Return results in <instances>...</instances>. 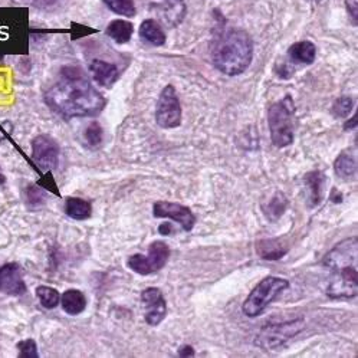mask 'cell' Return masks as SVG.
I'll use <instances>...</instances> for the list:
<instances>
[{
    "mask_svg": "<svg viewBox=\"0 0 358 358\" xmlns=\"http://www.w3.org/2000/svg\"><path fill=\"white\" fill-rule=\"evenodd\" d=\"M17 350H19L20 358H38L39 357L38 345H36L35 340H32V338L20 341L17 344Z\"/></svg>",
    "mask_w": 358,
    "mask_h": 358,
    "instance_id": "cell-28",
    "label": "cell"
},
{
    "mask_svg": "<svg viewBox=\"0 0 358 358\" xmlns=\"http://www.w3.org/2000/svg\"><path fill=\"white\" fill-rule=\"evenodd\" d=\"M90 71L92 73V78L101 87H113L120 76V71L114 64L95 59L90 65Z\"/></svg>",
    "mask_w": 358,
    "mask_h": 358,
    "instance_id": "cell-14",
    "label": "cell"
},
{
    "mask_svg": "<svg viewBox=\"0 0 358 358\" xmlns=\"http://www.w3.org/2000/svg\"><path fill=\"white\" fill-rule=\"evenodd\" d=\"M327 183V176L320 171H310L303 176V185L308 193V206L317 208L324 197V186Z\"/></svg>",
    "mask_w": 358,
    "mask_h": 358,
    "instance_id": "cell-13",
    "label": "cell"
},
{
    "mask_svg": "<svg viewBox=\"0 0 358 358\" xmlns=\"http://www.w3.org/2000/svg\"><path fill=\"white\" fill-rule=\"evenodd\" d=\"M31 2L39 6H49V5H54L57 0H31Z\"/></svg>",
    "mask_w": 358,
    "mask_h": 358,
    "instance_id": "cell-33",
    "label": "cell"
},
{
    "mask_svg": "<svg viewBox=\"0 0 358 358\" xmlns=\"http://www.w3.org/2000/svg\"><path fill=\"white\" fill-rule=\"evenodd\" d=\"M0 292L13 296L27 292L22 268L17 264H5L0 266Z\"/></svg>",
    "mask_w": 358,
    "mask_h": 358,
    "instance_id": "cell-12",
    "label": "cell"
},
{
    "mask_svg": "<svg viewBox=\"0 0 358 358\" xmlns=\"http://www.w3.org/2000/svg\"><path fill=\"white\" fill-rule=\"evenodd\" d=\"M253 58V42L248 32L230 28L215 41L212 59L215 66L229 76L243 73Z\"/></svg>",
    "mask_w": 358,
    "mask_h": 358,
    "instance_id": "cell-3",
    "label": "cell"
},
{
    "mask_svg": "<svg viewBox=\"0 0 358 358\" xmlns=\"http://www.w3.org/2000/svg\"><path fill=\"white\" fill-rule=\"evenodd\" d=\"M294 114L295 106L289 95L271 106L268 111V125L275 147L285 148L294 143Z\"/></svg>",
    "mask_w": 358,
    "mask_h": 358,
    "instance_id": "cell-5",
    "label": "cell"
},
{
    "mask_svg": "<svg viewBox=\"0 0 358 358\" xmlns=\"http://www.w3.org/2000/svg\"><path fill=\"white\" fill-rule=\"evenodd\" d=\"M288 199L282 192H276L275 196L262 206L264 215L269 222H278L280 217L284 216L287 208H288Z\"/></svg>",
    "mask_w": 358,
    "mask_h": 358,
    "instance_id": "cell-19",
    "label": "cell"
},
{
    "mask_svg": "<svg viewBox=\"0 0 358 358\" xmlns=\"http://www.w3.org/2000/svg\"><path fill=\"white\" fill-rule=\"evenodd\" d=\"M334 171L341 178H350L354 177L357 173V162L355 157L350 152H341L334 162Z\"/></svg>",
    "mask_w": 358,
    "mask_h": 358,
    "instance_id": "cell-23",
    "label": "cell"
},
{
    "mask_svg": "<svg viewBox=\"0 0 358 358\" xmlns=\"http://www.w3.org/2000/svg\"><path fill=\"white\" fill-rule=\"evenodd\" d=\"M65 213L71 219L75 220H85L90 219L92 215L91 203L80 199V197H68L65 201Z\"/></svg>",
    "mask_w": 358,
    "mask_h": 358,
    "instance_id": "cell-21",
    "label": "cell"
},
{
    "mask_svg": "<svg viewBox=\"0 0 358 358\" xmlns=\"http://www.w3.org/2000/svg\"><path fill=\"white\" fill-rule=\"evenodd\" d=\"M289 288V280L279 276H266L252 289L242 305V313L248 318L262 315L268 306Z\"/></svg>",
    "mask_w": 358,
    "mask_h": 358,
    "instance_id": "cell-4",
    "label": "cell"
},
{
    "mask_svg": "<svg viewBox=\"0 0 358 358\" xmlns=\"http://www.w3.org/2000/svg\"><path fill=\"white\" fill-rule=\"evenodd\" d=\"M85 140L88 143V145L91 147H98L101 145L102 140H104V130L99 125V122L92 121L85 130Z\"/></svg>",
    "mask_w": 358,
    "mask_h": 358,
    "instance_id": "cell-27",
    "label": "cell"
},
{
    "mask_svg": "<svg viewBox=\"0 0 358 358\" xmlns=\"http://www.w3.org/2000/svg\"><path fill=\"white\" fill-rule=\"evenodd\" d=\"M159 232L160 235H164V236H169L173 234V226L171 223H163L160 227H159Z\"/></svg>",
    "mask_w": 358,
    "mask_h": 358,
    "instance_id": "cell-31",
    "label": "cell"
},
{
    "mask_svg": "<svg viewBox=\"0 0 358 358\" xmlns=\"http://www.w3.org/2000/svg\"><path fill=\"white\" fill-rule=\"evenodd\" d=\"M317 57V48L310 41H301L288 49V58L296 65H311Z\"/></svg>",
    "mask_w": 358,
    "mask_h": 358,
    "instance_id": "cell-15",
    "label": "cell"
},
{
    "mask_svg": "<svg viewBox=\"0 0 358 358\" xmlns=\"http://www.w3.org/2000/svg\"><path fill=\"white\" fill-rule=\"evenodd\" d=\"M104 3L117 15L133 17L137 12L133 0H104Z\"/></svg>",
    "mask_w": 358,
    "mask_h": 358,
    "instance_id": "cell-25",
    "label": "cell"
},
{
    "mask_svg": "<svg viewBox=\"0 0 358 358\" xmlns=\"http://www.w3.org/2000/svg\"><path fill=\"white\" fill-rule=\"evenodd\" d=\"M178 355L180 357H193L194 355V348L192 345H183L178 350Z\"/></svg>",
    "mask_w": 358,
    "mask_h": 358,
    "instance_id": "cell-30",
    "label": "cell"
},
{
    "mask_svg": "<svg viewBox=\"0 0 358 358\" xmlns=\"http://www.w3.org/2000/svg\"><path fill=\"white\" fill-rule=\"evenodd\" d=\"M156 122L164 130L177 129L182 124L180 99H178L173 85H167L159 96L156 106Z\"/></svg>",
    "mask_w": 358,
    "mask_h": 358,
    "instance_id": "cell-8",
    "label": "cell"
},
{
    "mask_svg": "<svg viewBox=\"0 0 358 358\" xmlns=\"http://www.w3.org/2000/svg\"><path fill=\"white\" fill-rule=\"evenodd\" d=\"M302 328H303L302 318L280 322V324H269L262 328L255 344L259 345L264 351H275L280 347H284V344L289 341L292 337H295Z\"/></svg>",
    "mask_w": 358,
    "mask_h": 358,
    "instance_id": "cell-7",
    "label": "cell"
},
{
    "mask_svg": "<svg viewBox=\"0 0 358 358\" xmlns=\"http://www.w3.org/2000/svg\"><path fill=\"white\" fill-rule=\"evenodd\" d=\"M170 258V248L163 241H155L150 243L147 255L136 253L127 261V266L138 275L156 273L166 266Z\"/></svg>",
    "mask_w": 358,
    "mask_h": 358,
    "instance_id": "cell-6",
    "label": "cell"
},
{
    "mask_svg": "<svg viewBox=\"0 0 358 358\" xmlns=\"http://www.w3.org/2000/svg\"><path fill=\"white\" fill-rule=\"evenodd\" d=\"M36 296L39 298L43 308L46 310H54L59 305L61 302V295L59 292L52 288V287H46V285H41L36 288Z\"/></svg>",
    "mask_w": 358,
    "mask_h": 358,
    "instance_id": "cell-24",
    "label": "cell"
},
{
    "mask_svg": "<svg viewBox=\"0 0 358 358\" xmlns=\"http://www.w3.org/2000/svg\"><path fill=\"white\" fill-rule=\"evenodd\" d=\"M141 301L145 308L144 320L148 325H160L167 315V302L160 288L150 287L141 292Z\"/></svg>",
    "mask_w": 358,
    "mask_h": 358,
    "instance_id": "cell-11",
    "label": "cell"
},
{
    "mask_svg": "<svg viewBox=\"0 0 358 358\" xmlns=\"http://www.w3.org/2000/svg\"><path fill=\"white\" fill-rule=\"evenodd\" d=\"M59 145L50 136L41 134L32 141V159L43 171L55 170L59 164Z\"/></svg>",
    "mask_w": 358,
    "mask_h": 358,
    "instance_id": "cell-9",
    "label": "cell"
},
{
    "mask_svg": "<svg viewBox=\"0 0 358 358\" xmlns=\"http://www.w3.org/2000/svg\"><path fill=\"white\" fill-rule=\"evenodd\" d=\"M357 127V114L351 118V120H348L345 124H344V130L345 131H348V130H354Z\"/></svg>",
    "mask_w": 358,
    "mask_h": 358,
    "instance_id": "cell-32",
    "label": "cell"
},
{
    "mask_svg": "<svg viewBox=\"0 0 358 358\" xmlns=\"http://www.w3.org/2000/svg\"><path fill=\"white\" fill-rule=\"evenodd\" d=\"M152 216L159 219H171L173 222L180 224L185 232L193 230L196 223V216L193 215L190 208L167 200H159L152 204Z\"/></svg>",
    "mask_w": 358,
    "mask_h": 358,
    "instance_id": "cell-10",
    "label": "cell"
},
{
    "mask_svg": "<svg viewBox=\"0 0 358 358\" xmlns=\"http://www.w3.org/2000/svg\"><path fill=\"white\" fill-rule=\"evenodd\" d=\"M59 303L68 315H80L87 308V298L80 289H68L62 294Z\"/></svg>",
    "mask_w": 358,
    "mask_h": 358,
    "instance_id": "cell-17",
    "label": "cell"
},
{
    "mask_svg": "<svg viewBox=\"0 0 358 358\" xmlns=\"http://www.w3.org/2000/svg\"><path fill=\"white\" fill-rule=\"evenodd\" d=\"M5 136H3V133H2V127H0V140H2Z\"/></svg>",
    "mask_w": 358,
    "mask_h": 358,
    "instance_id": "cell-35",
    "label": "cell"
},
{
    "mask_svg": "<svg viewBox=\"0 0 358 358\" xmlns=\"http://www.w3.org/2000/svg\"><path fill=\"white\" fill-rule=\"evenodd\" d=\"M352 106L354 102L351 96H341L334 102V104H332L331 113L336 118H347L352 111Z\"/></svg>",
    "mask_w": 358,
    "mask_h": 358,
    "instance_id": "cell-26",
    "label": "cell"
},
{
    "mask_svg": "<svg viewBox=\"0 0 358 358\" xmlns=\"http://www.w3.org/2000/svg\"><path fill=\"white\" fill-rule=\"evenodd\" d=\"M140 36L155 46H163L166 43V34L155 19H147L141 23Z\"/></svg>",
    "mask_w": 358,
    "mask_h": 358,
    "instance_id": "cell-20",
    "label": "cell"
},
{
    "mask_svg": "<svg viewBox=\"0 0 358 358\" xmlns=\"http://www.w3.org/2000/svg\"><path fill=\"white\" fill-rule=\"evenodd\" d=\"M5 182H6V177H5V174L2 173V170H0V186H2Z\"/></svg>",
    "mask_w": 358,
    "mask_h": 358,
    "instance_id": "cell-34",
    "label": "cell"
},
{
    "mask_svg": "<svg viewBox=\"0 0 358 358\" xmlns=\"http://www.w3.org/2000/svg\"><path fill=\"white\" fill-rule=\"evenodd\" d=\"M42 200H43V192L39 190L38 187L31 186V187L28 189V201H31V203H39V201H42Z\"/></svg>",
    "mask_w": 358,
    "mask_h": 358,
    "instance_id": "cell-29",
    "label": "cell"
},
{
    "mask_svg": "<svg viewBox=\"0 0 358 358\" xmlns=\"http://www.w3.org/2000/svg\"><path fill=\"white\" fill-rule=\"evenodd\" d=\"M133 32H134L133 23L127 22V20H120V19L113 20L107 28V35L117 43L130 42Z\"/></svg>",
    "mask_w": 358,
    "mask_h": 358,
    "instance_id": "cell-22",
    "label": "cell"
},
{
    "mask_svg": "<svg viewBox=\"0 0 358 358\" xmlns=\"http://www.w3.org/2000/svg\"><path fill=\"white\" fill-rule=\"evenodd\" d=\"M159 13L160 16L171 23L173 27L180 23L185 17L186 13V6L182 2V0H162V3L159 5Z\"/></svg>",
    "mask_w": 358,
    "mask_h": 358,
    "instance_id": "cell-18",
    "label": "cell"
},
{
    "mask_svg": "<svg viewBox=\"0 0 358 358\" xmlns=\"http://www.w3.org/2000/svg\"><path fill=\"white\" fill-rule=\"evenodd\" d=\"M45 102L64 118H76L101 114L107 99L94 88L81 69L64 68L61 80L46 91Z\"/></svg>",
    "mask_w": 358,
    "mask_h": 358,
    "instance_id": "cell-1",
    "label": "cell"
},
{
    "mask_svg": "<svg viewBox=\"0 0 358 358\" xmlns=\"http://www.w3.org/2000/svg\"><path fill=\"white\" fill-rule=\"evenodd\" d=\"M357 238H348L332 248L322 261L328 269L325 294L331 299H351L358 292Z\"/></svg>",
    "mask_w": 358,
    "mask_h": 358,
    "instance_id": "cell-2",
    "label": "cell"
},
{
    "mask_svg": "<svg viewBox=\"0 0 358 358\" xmlns=\"http://www.w3.org/2000/svg\"><path fill=\"white\" fill-rule=\"evenodd\" d=\"M289 248L280 239H262L257 243V252L265 261H278L284 258Z\"/></svg>",
    "mask_w": 358,
    "mask_h": 358,
    "instance_id": "cell-16",
    "label": "cell"
}]
</instances>
